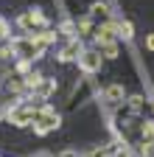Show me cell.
Wrapping results in <instances>:
<instances>
[{
    "mask_svg": "<svg viewBox=\"0 0 154 157\" xmlns=\"http://www.w3.org/2000/svg\"><path fill=\"white\" fill-rule=\"evenodd\" d=\"M146 48H148V51H154V34H151V36L146 39Z\"/></svg>",
    "mask_w": 154,
    "mask_h": 157,
    "instance_id": "9",
    "label": "cell"
},
{
    "mask_svg": "<svg viewBox=\"0 0 154 157\" xmlns=\"http://www.w3.org/2000/svg\"><path fill=\"white\" fill-rule=\"evenodd\" d=\"M107 98H109V101H121V98H123V87H121V84L107 87Z\"/></svg>",
    "mask_w": 154,
    "mask_h": 157,
    "instance_id": "3",
    "label": "cell"
},
{
    "mask_svg": "<svg viewBox=\"0 0 154 157\" xmlns=\"http://www.w3.org/2000/svg\"><path fill=\"white\" fill-rule=\"evenodd\" d=\"M81 67H84L87 73L98 70V67H101V56H95V53H81Z\"/></svg>",
    "mask_w": 154,
    "mask_h": 157,
    "instance_id": "2",
    "label": "cell"
},
{
    "mask_svg": "<svg viewBox=\"0 0 154 157\" xmlns=\"http://www.w3.org/2000/svg\"><path fill=\"white\" fill-rule=\"evenodd\" d=\"M87 157H107V149H104V146H101V149H92Z\"/></svg>",
    "mask_w": 154,
    "mask_h": 157,
    "instance_id": "7",
    "label": "cell"
},
{
    "mask_svg": "<svg viewBox=\"0 0 154 157\" xmlns=\"http://www.w3.org/2000/svg\"><path fill=\"white\" fill-rule=\"evenodd\" d=\"M101 48H104V53H107L109 59H112V56H118V48H115V42H104Z\"/></svg>",
    "mask_w": 154,
    "mask_h": 157,
    "instance_id": "4",
    "label": "cell"
},
{
    "mask_svg": "<svg viewBox=\"0 0 154 157\" xmlns=\"http://www.w3.org/2000/svg\"><path fill=\"white\" fill-rule=\"evenodd\" d=\"M118 31H121V36H123V39H132V25H129V23H121V25H118Z\"/></svg>",
    "mask_w": 154,
    "mask_h": 157,
    "instance_id": "5",
    "label": "cell"
},
{
    "mask_svg": "<svg viewBox=\"0 0 154 157\" xmlns=\"http://www.w3.org/2000/svg\"><path fill=\"white\" fill-rule=\"evenodd\" d=\"M56 124H59V118L53 115L51 107H45V109H42V118H36V121H34V132H36V135H45V132H51Z\"/></svg>",
    "mask_w": 154,
    "mask_h": 157,
    "instance_id": "1",
    "label": "cell"
},
{
    "mask_svg": "<svg viewBox=\"0 0 154 157\" xmlns=\"http://www.w3.org/2000/svg\"><path fill=\"white\" fill-rule=\"evenodd\" d=\"M3 36H6V23L0 20V39H3Z\"/></svg>",
    "mask_w": 154,
    "mask_h": 157,
    "instance_id": "10",
    "label": "cell"
},
{
    "mask_svg": "<svg viewBox=\"0 0 154 157\" xmlns=\"http://www.w3.org/2000/svg\"><path fill=\"white\" fill-rule=\"evenodd\" d=\"M115 157H132V151L129 149H121V151H115Z\"/></svg>",
    "mask_w": 154,
    "mask_h": 157,
    "instance_id": "8",
    "label": "cell"
},
{
    "mask_svg": "<svg viewBox=\"0 0 154 157\" xmlns=\"http://www.w3.org/2000/svg\"><path fill=\"white\" fill-rule=\"evenodd\" d=\"M143 137H154V121H146L143 124Z\"/></svg>",
    "mask_w": 154,
    "mask_h": 157,
    "instance_id": "6",
    "label": "cell"
}]
</instances>
